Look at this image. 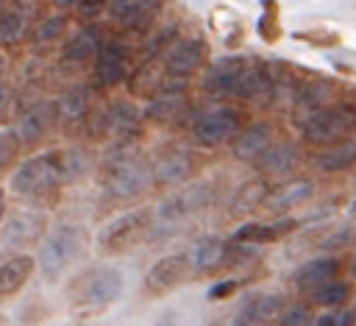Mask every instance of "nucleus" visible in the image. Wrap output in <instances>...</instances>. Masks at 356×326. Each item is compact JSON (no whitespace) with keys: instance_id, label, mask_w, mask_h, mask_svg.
<instances>
[{"instance_id":"nucleus-1","label":"nucleus","mask_w":356,"mask_h":326,"mask_svg":"<svg viewBox=\"0 0 356 326\" xmlns=\"http://www.w3.org/2000/svg\"><path fill=\"white\" fill-rule=\"evenodd\" d=\"M120 295H122V273L111 265L86 267L67 287L70 306L81 318H92V315L106 312Z\"/></svg>"},{"instance_id":"nucleus-2","label":"nucleus","mask_w":356,"mask_h":326,"mask_svg":"<svg viewBox=\"0 0 356 326\" xmlns=\"http://www.w3.org/2000/svg\"><path fill=\"white\" fill-rule=\"evenodd\" d=\"M150 184H153L150 164L136 150H131L128 145H120L108 156V162L103 167V189L111 201H134Z\"/></svg>"},{"instance_id":"nucleus-3","label":"nucleus","mask_w":356,"mask_h":326,"mask_svg":"<svg viewBox=\"0 0 356 326\" xmlns=\"http://www.w3.org/2000/svg\"><path fill=\"white\" fill-rule=\"evenodd\" d=\"M64 164H61V153L58 150H47V153H36L31 159H25L14 176H11V192H17L19 198H31V201H44L58 195L61 184H64Z\"/></svg>"},{"instance_id":"nucleus-4","label":"nucleus","mask_w":356,"mask_h":326,"mask_svg":"<svg viewBox=\"0 0 356 326\" xmlns=\"http://www.w3.org/2000/svg\"><path fill=\"white\" fill-rule=\"evenodd\" d=\"M86 248H89L86 228L75 223H61L44 237L39 256H36V267L42 270L47 281H56L72 262H78L86 254Z\"/></svg>"},{"instance_id":"nucleus-5","label":"nucleus","mask_w":356,"mask_h":326,"mask_svg":"<svg viewBox=\"0 0 356 326\" xmlns=\"http://www.w3.org/2000/svg\"><path fill=\"white\" fill-rule=\"evenodd\" d=\"M209 201H211V184L206 181L189 184L178 189L175 195L164 198L159 209L153 212V237H172L175 231L186 226V220L200 215L209 206Z\"/></svg>"},{"instance_id":"nucleus-6","label":"nucleus","mask_w":356,"mask_h":326,"mask_svg":"<svg viewBox=\"0 0 356 326\" xmlns=\"http://www.w3.org/2000/svg\"><path fill=\"white\" fill-rule=\"evenodd\" d=\"M153 237V212L150 209H134L120 217H114L97 237L100 251L106 256H122L139 248Z\"/></svg>"},{"instance_id":"nucleus-7","label":"nucleus","mask_w":356,"mask_h":326,"mask_svg":"<svg viewBox=\"0 0 356 326\" xmlns=\"http://www.w3.org/2000/svg\"><path fill=\"white\" fill-rule=\"evenodd\" d=\"M303 139L314 148H331L342 139H348L356 131V111L350 103H334L314 114H309L300 123Z\"/></svg>"},{"instance_id":"nucleus-8","label":"nucleus","mask_w":356,"mask_h":326,"mask_svg":"<svg viewBox=\"0 0 356 326\" xmlns=\"http://www.w3.org/2000/svg\"><path fill=\"white\" fill-rule=\"evenodd\" d=\"M245 128V117L239 109L234 106H214L200 111L192 123H189V134L192 142L200 148H220L236 139V134Z\"/></svg>"},{"instance_id":"nucleus-9","label":"nucleus","mask_w":356,"mask_h":326,"mask_svg":"<svg viewBox=\"0 0 356 326\" xmlns=\"http://www.w3.org/2000/svg\"><path fill=\"white\" fill-rule=\"evenodd\" d=\"M253 59L248 56H222V59H214L206 72H203V92L217 98V100H239L242 95V84L248 78V70H250Z\"/></svg>"},{"instance_id":"nucleus-10","label":"nucleus","mask_w":356,"mask_h":326,"mask_svg":"<svg viewBox=\"0 0 356 326\" xmlns=\"http://www.w3.org/2000/svg\"><path fill=\"white\" fill-rule=\"evenodd\" d=\"M184 256L189 276H211L234 259V245L217 234H209V237H197Z\"/></svg>"},{"instance_id":"nucleus-11","label":"nucleus","mask_w":356,"mask_h":326,"mask_svg":"<svg viewBox=\"0 0 356 326\" xmlns=\"http://www.w3.org/2000/svg\"><path fill=\"white\" fill-rule=\"evenodd\" d=\"M131 47L120 39H108L103 42V47L97 50L95 61H92V75H95V84L103 86V89H111L122 81H128L131 75Z\"/></svg>"},{"instance_id":"nucleus-12","label":"nucleus","mask_w":356,"mask_h":326,"mask_svg":"<svg viewBox=\"0 0 356 326\" xmlns=\"http://www.w3.org/2000/svg\"><path fill=\"white\" fill-rule=\"evenodd\" d=\"M192 176H195V156L184 148L161 150L150 162V178H153V187H159V189L184 187Z\"/></svg>"},{"instance_id":"nucleus-13","label":"nucleus","mask_w":356,"mask_h":326,"mask_svg":"<svg viewBox=\"0 0 356 326\" xmlns=\"http://www.w3.org/2000/svg\"><path fill=\"white\" fill-rule=\"evenodd\" d=\"M58 125V109L56 100H36L33 106H28L17 123V137L22 142V148H36L42 145L50 131Z\"/></svg>"},{"instance_id":"nucleus-14","label":"nucleus","mask_w":356,"mask_h":326,"mask_svg":"<svg viewBox=\"0 0 356 326\" xmlns=\"http://www.w3.org/2000/svg\"><path fill=\"white\" fill-rule=\"evenodd\" d=\"M161 59H164L167 75H175V78H186V81H189V75H195V72L206 64V59H209V45H206L203 39H197V36L175 39V42L167 47V53H164Z\"/></svg>"},{"instance_id":"nucleus-15","label":"nucleus","mask_w":356,"mask_h":326,"mask_svg":"<svg viewBox=\"0 0 356 326\" xmlns=\"http://www.w3.org/2000/svg\"><path fill=\"white\" fill-rule=\"evenodd\" d=\"M103 31L97 28V25H83V28H78L67 42H64V47H61V59H58V64H61V70L64 72H75V70H81V67H86L89 61H95V56H97V50L103 47Z\"/></svg>"},{"instance_id":"nucleus-16","label":"nucleus","mask_w":356,"mask_h":326,"mask_svg":"<svg viewBox=\"0 0 356 326\" xmlns=\"http://www.w3.org/2000/svg\"><path fill=\"white\" fill-rule=\"evenodd\" d=\"M161 11V0H111L108 17L128 33H145Z\"/></svg>"},{"instance_id":"nucleus-17","label":"nucleus","mask_w":356,"mask_h":326,"mask_svg":"<svg viewBox=\"0 0 356 326\" xmlns=\"http://www.w3.org/2000/svg\"><path fill=\"white\" fill-rule=\"evenodd\" d=\"M186 276V256L184 254H167L161 259H156L150 265V270L145 273V295L150 298H161L167 293H172Z\"/></svg>"},{"instance_id":"nucleus-18","label":"nucleus","mask_w":356,"mask_h":326,"mask_svg":"<svg viewBox=\"0 0 356 326\" xmlns=\"http://www.w3.org/2000/svg\"><path fill=\"white\" fill-rule=\"evenodd\" d=\"M47 231V215L39 209H25V212H14L6 223H3V242L8 248H28L33 242H39Z\"/></svg>"},{"instance_id":"nucleus-19","label":"nucleus","mask_w":356,"mask_h":326,"mask_svg":"<svg viewBox=\"0 0 356 326\" xmlns=\"http://www.w3.org/2000/svg\"><path fill=\"white\" fill-rule=\"evenodd\" d=\"M339 279V259L337 256H314L309 262H303L295 273H292V287L300 295H314L317 290H323L325 284Z\"/></svg>"},{"instance_id":"nucleus-20","label":"nucleus","mask_w":356,"mask_h":326,"mask_svg":"<svg viewBox=\"0 0 356 326\" xmlns=\"http://www.w3.org/2000/svg\"><path fill=\"white\" fill-rule=\"evenodd\" d=\"M142 120H145V111L134 100H128V98L111 100L103 109V134H108V137L122 142V139L134 137V131L139 128Z\"/></svg>"},{"instance_id":"nucleus-21","label":"nucleus","mask_w":356,"mask_h":326,"mask_svg":"<svg viewBox=\"0 0 356 326\" xmlns=\"http://www.w3.org/2000/svg\"><path fill=\"white\" fill-rule=\"evenodd\" d=\"M284 301L275 293H250L242 298L239 309L231 318V326H264L270 318L281 312Z\"/></svg>"},{"instance_id":"nucleus-22","label":"nucleus","mask_w":356,"mask_h":326,"mask_svg":"<svg viewBox=\"0 0 356 326\" xmlns=\"http://www.w3.org/2000/svg\"><path fill=\"white\" fill-rule=\"evenodd\" d=\"M273 142H275L273 125H270L267 120H256V123L245 125V128L236 134V139L231 142V153H234V159H239V162H256Z\"/></svg>"},{"instance_id":"nucleus-23","label":"nucleus","mask_w":356,"mask_h":326,"mask_svg":"<svg viewBox=\"0 0 356 326\" xmlns=\"http://www.w3.org/2000/svg\"><path fill=\"white\" fill-rule=\"evenodd\" d=\"M312 195H314V181H309V178H292V181L270 189L261 209H267L273 215H286V212L298 209L300 203H306Z\"/></svg>"},{"instance_id":"nucleus-24","label":"nucleus","mask_w":356,"mask_h":326,"mask_svg":"<svg viewBox=\"0 0 356 326\" xmlns=\"http://www.w3.org/2000/svg\"><path fill=\"white\" fill-rule=\"evenodd\" d=\"M164 75H167V70H164V59H142L134 70H131V75H128V92L134 95V98H145V100H150L153 95H159V89H161V84H164Z\"/></svg>"},{"instance_id":"nucleus-25","label":"nucleus","mask_w":356,"mask_h":326,"mask_svg":"<svg viewBox=\"0 0 356 326\" xmlns=\"http://www.w3.org/2000/svg\"><path fill=\"white\" fill-rule=\"evenodd\" d=\"M292 106L298 111H303V120L325 106H334V84L325 81V78H306V81H298V89H295V100ZM300 120V123H303Z\"/></svg>"},{"instance_id":"nucleus-26","label":"nucleus","mask_w":356,"mask_h":326,"mask_svg":"<svg viewBox=\"0 0 356 326\" xmlns=\"http://www.w3.org/2000/svg\"><path fill=\"white\" fill-rule=\"evenodd\" d=\"M56 109H58V125L61 128L86 125L89 114H92V89L89 86H72L70 92H64L56 100Z\"/></svg>"},{"instance_id":"nucleus-27","label":"nucleus","mask_w":356,"mask_h":326,"mask_svg":"<svg viewBox=\"0 0 356 326\" xmlns=\"http://www.w3.org/2000/svg\"><path fill=\"white\" fill-rule=\"evenodd\" d=\"M36 259L31 254H11L8 259L0 262V298L17 295L33 276Z\"/></svg>"},{"instance_id":"nucleus-28","label":"nucleus","mask_w":356,"mask_h":326,"mask_svg":"<svg viewBox=\"0 0 356 326\" xmlns=\"http://www.w3.org/2000/svg\"><path fill=\"white\" fill-rule=\"evenodd\" d=\"M189 109V98L186 92H159L147 100L145 109V120L156 123V125H175Z\"/></svg>"},{"instance_id":"nucleus-29","label":"nucleus","mask_w":356,"mask_h":326,"mask_svg":"<svg viewBox=\"0 0 356 326\" xmlns=\"http://www.w3.org/2000/svg\"><path fill=\"white\" fill-rule=\"evenodd\" d=\"M298 226L300 223L295 217H278L273 223H242L234 231V240L236 242H245V245L248 242H253V245H259V242H278V240L289 237Z\"/></svg>"},{"instance_id":"nucleus-30","label":"nucleus","mask_w":356,"mask_h":326,"mask_svg":"<svg viewBox=\"0 0 356 326\" xmlns=\"http://www.w3.org/2000/svg\"><path fill=\"white\" fill-rule=\"evenodd\" d=\"M300 162V150L295 142H273L253 164L261 176H286L298 167Z\"/></svg>"},{"instance_id":"nucleus-31","label":"nucleus","mask_w":356,"mask_h":326,"mask_svg":"<svg viewBox=\"0 0 356 326\" xmlns=\"http://www.w3.org/2000/svg\"><path fill=\"white\" fill-rule=\"evenodd\" d=\"M270 187L264 178H250L245 184L236 187V192L231 195V203H228V217L234 220H242L245 215H253L256 209L264 206V198H267Z\"/></svg>"},{"instance_id":"nucleus-32","label":"nucleus","mask_w":356,"mask_h":326,"mask_svg":"<svg viewBox=\"0 0 356 326\" xmlns=\"http://www.w3.org/2000/svg\"><path fill=\"white\" fill-rule=\"evenodd\" d=\"M314 164L323 170V173H342V170H350L356 164V137H348L331 148H323L314 159Z\"/></svg>"},{"instance_id":"nucleus-33","label":"nucleus","mask_w":356,"mask_h":326,"mask_svg":"<svg viewBox=\"0 0 356 326\" xmlns=\"http://www.w3.org/2000/svg\"><path fill=\"white\" fill-rule=\"evenodd\" d=\"M28 8L25 6H8L0 11V45L11 47L17 45L28 31Z\"/></svg>"},{"instance_id":"nucleus-34","label":"nucleus","mask_w":356,"mask_h":326,"mask_svg":"<svg viewBox=\"0 0 356 326\" xmlns=\"http://www.w3.org/2000/svg\"><path fill=\"white\" fill-rule=\"evenodd\" d=\"M350 293H353L350 284L337 279V281L325 284L323 290H317L309 301H312V306H323V309H345V304L350 301Z\"/></svg>"},{"instance_id":"nucleus-35","label":"nucleus","mask_w":356,"mask_h":326,"mask_svg":"<svg viewBox=\"0 0 356 326\" xmlns=\"http://www.w3.org/2000/svg\"><path fill=\"white\" fill-rule=\"evenodd\" d=\"M278 323L281 326H312L314 315H312V304L309 301H289L281 306L278 312Z\"/></svg>"},{"instance_id":"nucleus-36","label":"nucleus","mask_w":356,"mask_h":326,"mask_svg":"<svg viewBox=\"0 0 356 326\" xmlns=\"http://www.w3.org/2000/svg\"><path fill=\"white\" fill-rule=\"evenodd\" d=\"M19 150H22V142H19L17 131H11V128L0 131V176L14 170V164L19 159Z\"/></svg>"},{"instance_id":"nucleus-37","label":"nucleus","mask_w":356,"mask_h":326,"mask_svg":"<svg viewBox=\"0 0 356 326\" xmlns=\"http://www.w3.org/2000/svg\"><path fill=\"white\" fill-rule=\"evenodd\" d=\"M67 25H70V17L67 14H50V17H44L39 22V28H36V42L47 45V42L61 39L67 33Z\"/></svg>"},{"instance_id":"nucleus-38","label":"nucleus","mask_w":356,"mask_h":326,"mask_svg":"<svg viewBox=\"0 0 356 326\" xmlns=\"http://www.w3.org/2000/svg\"><path fill=\"white\" fill-rule=\"evenodd\" d=\"M61 164H64V178L75 181L89 170V156L83 148H70V150H61Z\"/></svg>"},{"instance_id":"nucleus-39","label":"nucleus","mask_w":356,"mask_h":326,"mask_svg":"<svg viewBox=\"0 0 356 326\" xmlns=\"http://www.w3.org/2000/svg\"><path fill=\"white\" fill-rule=\"evenodd\" d=\"M259 33H261V39H267V42H275L278 33H281L278 14H275V3H273V0H264V14H261V20H259Z\"/></svg>"},{"instance_id":"nucleus-40","label":"nucleus","mask_w":356,"mask_h":326,"mask_svg":"<svg viewBox=\"0 0 356 326\" xmlns=\"http://www.w3.org/2000/svg\"><path fill=\"white\" fill-rule=\"evenodd\" d=\"M353 237H356V231H353V228H339V231H334L328 240H323V248H325V251H337V248L348 245Z\"/></svg>"},{"instance_id":"nucleus-41","label":"nucleus","mask_w":356,"mask_h":326,"mask_svg":"<svg viewBox=\"0 0 356 326\" xmlns=\"http://www.w3.org/2000/svg\"><path fill=\"white\" fill-rule=\"evenodd\" d=\"M339 318H342V309H328L320 318H314L312 326H339Z\"/></svg>"},{"instance_id":"nucleus-42","label":"nucleus","mask_w":356,"mask_h":326,"mask_svg":"<svg viewBox=\"0 0 356 326\" xmlns=\"http://www.w3.org/2000/svg\"><path fill=\"white\" fill-rule=\"evenodd\" d=\"M234 287H236V281H234V279H225V281H220V284H214V287L209 290V298H225Z\"/></svg>"},{"instance_id":"nucleus-43","label":"nucleus","mask_w":356,"mask_h":326,"mask_svg":"<svg viewBox=\"0 0 356 326\" xmlns=\"http://www.w3.org/2000/svg\"><path fill=\"white\" fill-rule=\"evenodd\" d=\"M178 323H181L178 312H175V309H167V312H161V315L156 318V323H153V326H178Z\"/></svg>"},{"instance_id":"nucleus-44","label":"nucleus","mask_w":356,"mask_h":326,"mask_svg":"<svg viewBox=\"0 0 356 326\" xmlns=\"http://www.w3.org/2000/svg\"><path fill=\"white\" fill-rule=\"evenodd\" d=\"M106 3H111V0H81L78 6H81L83 11H89V14H92V11H97V8H103Z\"/></svg>"},{"instance_id":"nucleus-45","label":"nucleus","mask_w":356,"mask_h":326,"mask_svg":"<svg viewBox=\"0 0 356 326\" xmlns=\"http://www.w3.org/2000/svg\"><path fill=\"white\" fill-rule=\"evenodd\" d=\"M8 100H11V92H8V86H6V84H0V117L6 114V109H8Z\"/></svg>"},{"instance_id":"nucleus-46","label":"nucleus","mask_w":356,"mask_h":326,"mask_svg":"<svg viewBox=\"0 0 356 326\" xmlns=\"http://www.w3.org/2000/svg\"><path fill=\"white\" fill-rule=\"evenodd\" d=\"M339 326H356V309H342Z\"/></svg>"},{"instance_id":"nucleus-47","label":"nucleus","mask_w":356,"mask_h":326,"mask_svg":"<svg viewBox=\"0 0 356 326\" xmlns=\"http://www.w3.org/2000/svg\"><path fill=\"white\" fill-rule=\"evenodd\" d=\"M3 215H6V189L0 187V220H3Z\"/></svg>"},{"instance_id":"nucleus-48","label":"nucleus","mask_w":356,"mask_h":326,"mask_svg":"<svg viewBox=\"0 0 356 326\" xmlns=\"http://www.w3.org/2000/svg\"><path fill=\"white\" fill-rule=\"evenodd\" d=\"M56 3H58L61 8H72V6H78L81 0H56Z\"/></svg>"},{"instance_id":"nucleus-49","label":"nucleus","mask_w":356,"mask_h":326,"mask_svg":"<svg viewBox=\"0 0 356 326\" xmlns=\"http://www.w3.org/2000/svg\"><path fill=\"white\" fill-rule=\"evenodd\" d=\"M348 212H350V217H356V198H353V203H350V209H348Z\"/></svg>"},{"instance_id":"nucleus-50","label":"nucleus","mask_w":356,"mask_h":326,"mask_svg":"<svg viewBox=\"0 0 356 326\" xmlns=\"http://www.w3.org/2000/svg\"><path fill=\"white\" fill-rule=\"evenodd\" d=\"M0 326H11V320H8L6 315H0Z\"/></svg>"},{"instance_id":"nucleus-51","label":"nucleus","mask_w":356,"mask_h":326,"mask_svg":"<svg viewBox=\"0 0 356 326\" xmlns=\"http://www.w3.org/2000/svg\"><path fill=\"white\" fill-rule=\"evenodd\" d=\"M206 326H222V320H217V318H214V320H209Z\"/></svg>"},{"instance_id":"nucleus-52","label":"nucleus","mask_w":356,"mask_h":326,"mask_svg":"<svg viewBox=\"0 0 356 326\" xmlns=\"http://www.w3.org/2000/svg\"><path fill=\"white\" fill-rule=\"evenodd\" d=\"M350 270H353V276H356V256H353V265H350Z\"/></svg>"},{"instance_id":"nucleus-53","label":"nucleus","mask_w":356,"mask_h":326,"mask_svg":"<svg viewBox=\"0 0 356 326\" xmlns=\"http://www.w3.org/2000/svg\"><path fill=\"white\" fill-rule=\"evenodd\" d=\"M3 8H6V0H0V11H3Z\"/></svg>"},{"instance_id":"nucleus-54","label":"nucleus","mask_w":356,"mask_h":326,"mask_svg":"<svg viewBox=\"0 0 356 326\" xmlns=\"http://www.w3.org/2000/svg\"><path fill=\"white\" fill-rule=\"evenodd\" d=\"M350 106H353V111H356V100H353V103H350Z\"/></svg>"},{"instance_id":"nucleus-55","label":"nucleus","mask_w":356,"mask_h":326,"mask_svg":"<svg viewBox=\"0 0 356 326\" xmlns=\"http://www.w3.org/2000/svg\"><path fill=\"white\" fill-rule=\"evenodd\" d=\"M0 70H3V61H0Z\"/></svg>"}]
</instances>
